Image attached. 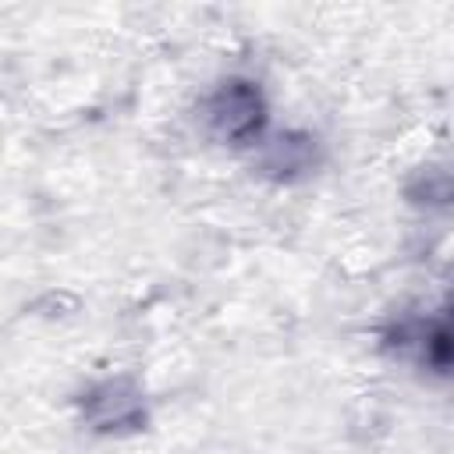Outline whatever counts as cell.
I'll list each match as a JSON object with an SVG mask.
<instances>
[{"label":"cell","instance_id":"obj_3","mask_svg":"<svg viewBox=\"0 0 454 454\" xmlns=\"http://www.w3.org/2000/svg\"><path fill=\"white\" fill-rule=\"evenodd\" d=\"M142 415V401L128 383H103L99 390L89 394V419L99 429H114V426H131Z\"/></svg>","mask_w":454,"mask_h":454},{"label":"cell","instance_id":"obj_1","mask_svg":"<svg viewBox=\"0 0 454 454\" xmlns=\"http://www.w3.org/2000/svg\"><path fill=\"white\" fill-rule=\"evenodd\" d=\"M262 121H266V106L252 82L231 78L209 99V124L227 142H248L252 135H259Z\"/></svg>","mask_w":454,"mask_h":454},{"label":"cell","instance_id":"obj_2","mask_svg":"<svg viewBox=\"0 0 454 454\" xmlns=\"http://www.w3.org/2000/svg\"><path fill=\"white\" fill-rule=\"evenodd\" d=\"M422 365L436 372H454V294L426 319L411 323V340H408Z\"/></svg>","mask_w":454,"mask_h":454}]
</instances>
